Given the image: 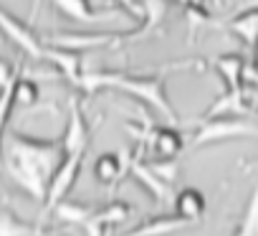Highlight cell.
<instances>
[{"mask_svg":"<svg viewBox=\"0 0 258 236\" xmlns=\"http://www.w3.org/2000/svg\"><path fill=\"white\" fill-rule=\"evenodd\" d=\"M96 211L94 208H89V206H81V203H71V201H61L56 208H53V216L58 218V221H66V223H76V226H86L89 221H91V216H94Z\"/></svg>","mask_w":258,"mask_h":236,"instance_id":"obj_20","label":"cell"},{"mask_svg":"<svg viewBox=\"0 0 258 236\" xmlns=\"http://www.w3.org/2000/svg\"><path fill=\"white\" fill-rule=\"evenodd\" d=\"M150 165L165 183H172L175 175H177V163L175 160H157V163H150Z\"/></svg>","mask_w":258,"mask_h":236,"instance_id":"obj_25","label":"cell"},{"mask_svg":"<svg viewBox=\"0 0 258 236\" xmlns=\"http://www.w3.org/2000/svg\"><path fill=\"white\" fill-rule=\"evenodd\" d=\"M228 31H233L235 36H240L248 46H255L258 43V11L233 16L228 21Z\"/></svg>","mask_w":258,"mask_h":236,"instance_id":"obj_18","label":"cell"},{"mask_svg":"<svg viewBox=\"0 0 258 236\" xmlns=\"http://www.w3.org/2000/svg\"><path fill=\"white\" fill-rule=\"evenodd\" d=\"M129 175H132L135 180H140L150 193H152V198L155 201H167V196H170V183H165L155 170H152V165L150 163H145L140 155H132V158H129Z\"/></svg>","mask_w":258,"mask_h":236,"instance_id":"obj_12","label":"cell"},{"mask_svg":"<svg viewBox=\"0 0 258 236\" xmlns=\"http://www.w3.org/2000/svg\"><path fill=\"white\" fill-rule=\"evenodd\" d=\"M0 236H38V228L18 218V213L3 211L0 213Z\"/></svg>","mask_w":258,"mask_h":236,"instance_id":"obj_22","label":"cell"},{"mask_svg":"<svg viewBox=\"0 0 258 236\" xmlns=\"http://www.w3.org/2000/svg\"><path fill=\"white\" fill-rule=\"evenodd\" d=\"M124 173H129V158H124V155L104 153V155H99L96 163H94V175H96V180L104 183V185H116Z\"/></svg>","mask_w":258,"mask_h":236,"instance_id":"obj_15","label":"cell"},{"mask_svg":"<svg viewBox=\"0 0 258 236\" xmlns=\"http://www.w3.org/2000/svg\"><path fill=\"white\" fill-rule=\"evenodd\" d=\"M46 61L53 64L61 76L66 81H71L76 89H81V79H84V69H81V54L74 51H61V49H51L46 46Z\"/></svg>","mask_w":258,"mask_h":236,"instance_id":"obj_13","label":"cell"},{"mask_svg":"<svg viewBox=\"0 0 258 236\" xmlns=\"http://www.w3.org/2000/svg\"><path fill=\"white\" fill-rule=\"evenodd\" d=\"M63 160V143L38 140L23 132H11L3 143V165L8 175L33 198L46 203L48 185Z\"/></svg>","mask_w":258,"mask_h":236,"instance_id":"obj_1","label":"cell"},{"mask_svg":"<svg viewBox=\"0 0 258 236\" xmlns=\"http://www.w3.org/2000/svg\"><path fill=\"white\" fill-rule=\"evenodd\" d=\"M233 236H258V183H255V188L250 193V201H248V206H245Z\"/></svg>","mask_w":258,"mask_h":236,"instance_id":"obj_21","label":"cell"},{"mask_svg":"<svg viewBox=\"0 0 258 236\" xmlns=\"http://www.w3.org/2000/svg\"><path fill=\"white\" fill-rule=\"evenodd\" d=\"M81 163H84V155H63L51 185H48V196H46V213H53V208L66 198V193L71 191V185L79 180V173H81Z\"/></svg>","mask_w":258,"mask_h":236,"instance_id":"obj_7","label":"cell"},{"mask_svg":"<svg viewBox=\"0 0 258 236\" xmlns=\"http://www.w3.org/2000/svg\"><path fill=\"white\" fill-rule=\"evenodd\" d=\"M119 43L116 33H91V31H61L51 38H46V46L51 49H61V51H74V54H84L91 49H101V46H111Z\"/></svg>","mask_w":258,"mask_h":236,"instance_id":"obj_6","label":"cell"},{"mask_svg":"<svg viewBox=\"0 0 258 236\" xmlns=\"http://www.w3.org/2000/svg\"><path fill=\"white\" fill-rule=\"evenodd\" d=\"M175 213L190 223H198L205 213V196L198 188H182L175 198Z\"/></svg>","mask_w":258,"mask_h":236,"instance_id":"obj_17","label":"cell"},{"mask_svg":"<svg viewBox=\"0 0 258 236\" xmlns=\"http://www.w3.org/2000/svg\"><path fill=\"white\" fill-rule=\"evenodd\" d=\"M119 3H121V6L129 11V16H135L137 21H145V11H142L137 3H135V0H119Z\"/></svg>","mask_w":258,"mask_h":236,"instance_id":"obj_27","label":"cell"},{"mask_svg":"<svg viewBox=\"0 0 258 236\" xmlns=\"http://www.w3.org/2000/svg\"><path fill=\"white\" fill-rule=\"evenodd\" d=\"M255 69H258V43H255Z\"/></svg>","mask_w":258,"mask_h":236,"instance_id":"obj_31","label":"cell"},{"mask_svg":"<svg viewBox=\"0 0 258 236\" xmlns=\"http://www.w3.org/2000/svg\"><path fill=\"white\" fill-rule=\"evenodd\" d=\"M215 69L225 81V89H243L245 79H248V66L243 61V56L238 54H225L215 59Z\"/></svg>","mask_w":258,"mask_h":236,"instance_id":"obj_16","label":"cell"},{"mask_svg":"<svg viewBox=\"0 0 258 236\" xmlns=\"http://www.w3.org/2000/svg\"><path fill=\"white\" fill-rule=\"evenodd\" d=\"M101 89H119L135 99H142L147 107H152L157 114H162L167 125H177V114L165 94V76H124L114 71H94L84 74L81 79V91L96 94Z\"/></svg>","mask_w":258,"mask_h":236,"instance_id":"obj_2","label":"cell"},{"mask_svg":"<svg viewBox=\"0 0 258 236\" xmlns=\"http://www.w3.org/2000/svg\"><path fill=\"white\" fill-rule=\"evenodd\" d=\"M129 216H132V206H129L126 201H111L104 208H99L84 228H86L89 236H109V231L114 226L124 223Z\"/></svg>","mask_w":258,"mask_h":236,"instance_id":"obj_9","label":"cell"},{"mask_svg":"<svg viewBox=\"0 0 258 236\" xmlns=\"http://www.w3.org/2000/svg\"><path fill=\"white\" fill-rule=\"evenodd\" d=\"M253 11H258V0H243V3L235 8V16H240V13H253Z\"/></svg>","mask_w":258,"mask_h":236,"instance_id":"obj_28","label":"cell"},{"mask_svg":"<svg viewBox=\"0 0 258 236\" xmlns=\"http://www.w3.org/2000/svg\"><path fill=\"white\" fill-rule=\"evenodd\" d=\"M16 81L18 79H13L6 89H0V165H3V130H6V125H8V117H11V107L16 104Z\"/></svg>","mask_w":258,"mask_h":236,"instance_id":"obj_23","label":"cell"},{"mask_svg":"<svg viewBox=\"0 0 258 236\" xmlns=\"http://www.w3.org/2000/svg\"><path fill=\"white\" fill-rule=\"evenodd\" d=\"M165 13H167V0H145V21H142V28L126 33V38L147 36L150 31H155L165 21Z\"/></svg>","mask_w":258,"mask_h":236,"instance_id":"obj_19","label":"cell"},{"mask_svg":"<svg viewBox=\"0 0 258 236\" xmlns=\"http://www.w3.org/2000/svg\"><path fill=\"white\" fill-rule=\"evenodd\" d=\"M53 6L74 21L81 23H99V21H111L119 16V8H94L89 0H53Z\"/></svg>","mask_w":258,"mask_h":236,"instance_id":"obj_10","label":"cell"},{"mask_svg":"<svg viewBox=\"0 0 258 236\" xmlns=\"http://www.w3.org/2000/svg\"><path fill=\"white\" fill-rule=\"evenodd\" d=\"M126 130L132 132L142 145H147L150 153L157 155L160 160H175V155L182 150V135L172 125L155 127L150 120H145V130H137L135 125H126Z\"/></svg>","mask_w":258,"mask_h":236,"instance_id":"obj_4","label":"cell"},{"mask_svg":"<svg viewBox=\"0 0 258 236\" xmlns=\"http://www.w3.org/2000/svg\"><path fill=\"white\" fill-rule=\"evenodd\" d=\"M250 112V91L243 89H225V94L220 99H215L210 104V109L203 114V120H215V117H225V114H248Z\"/></svg>","mask_w":258,"mask_h":236,"instance_id":"obj_11","label":"cell"},{"mask_svg":"<svg viewBox=\"0 0 258 236\" xmlns=\"http://www.w3.org/2000/svg\"><path fill=\"white\" fill-rule=\"evenodd\" d=\"M13 79H18V76L13 74V66H11L6 59H0V89H6Z\"/></svg>","mask_w":258,"mask_h":236,"instance_id":"obj_26","label":"cell"},{"mask_svg":"<svg viewBox=\"0 0 258 236\" xmlns=\"http://www.w3.org/2000/svg\"><path fill=\"white\" fill-rule=\"evenodd\" d=\"M0 31H3L23 54L46 61V43L36 36V31H33L28 23L18 21V18H16L13 13H8L3 6H0Z\"/></svg>","mask_w":258,"mask_h":236,"instance_id":"obj_5","label":"cell"},{"mask_svg":"<svg viewBox=\"0 0 258 236\" xmlns=\"http://www.w3.org/2000/svg\"><path fill=\"white\" fill-rule=\"evenodd\" d=\"M38 102V84L28 76H21L16 81V104L21 107H31Z\"/></svg>","mask_w":258,"mask_h":236,"instance_id":"obj_24","label":"cell"},{"mask_svg":"<svg viewBox=\"0 0 258 236\" xmlns=\"http://www.w3.org/2000/svg\"><path fill=\"white\" fill-rule=\"evenodd\" d=\"M172 3H175V6H180V8H185V11H187V8H192V6H198V0H172Z\"/></svg>","mask_w":258,"mask_h":236,"instance_id":"obj_29","label":"cell"},{"mask_svg":"<svg viewBox=\"0 0 258 236\" xmlns=\"http://www.w3.org/2000/svg\"><path fill=\"white\" fill-rule=\"evenodd\" d=\"M63 143V155H86L89 148V125L84 120V112L76 97L69 99V125L61 137Z\"/></svg>","mask_w":258,"mask_h":236,"instance_id":"obj_8","label":"cell"},{"mask_svg":"<svg viewBox=\"0 0 258 236\" xmlns=\"http://www.w3.org/2000/svg\"><path fill=\"white\" fill-rule=\"evenodd\" d=\"M185 226H192V223L185 221L177 213L175 216H152L142 226H135L132 231H126L121 236H170V233H175V231H180Z\"/></svg>","mask_w":258,"mask_h":236,"instance_id":"obj_14","label":"cell"},{"mask_svg":"<svg viewBox=\"0 0 258 236\" xmlns=\"http://www.w3.org/2000/svg\"><path fill=\"white\" fill-rule=\"evenodd\" d=\"M258 127L245 120V117H215V120H203L195 130L192 145H210V143H223V140H235V137H255Z\"/></svg>","mask_w":258,"mask_h":236,"instance_id":"obj_3","label":"cell"},{"mask_svg":"<svg viewBox=\"0 0 258 236\" xmlns=\"http://www.w3.org/2000/svg\"><path fill=\"white\" fill-rule=\"evenodd\" d=\"M223 3H225V0H213V6H215V8H220Z\"/></svg>","mask_w":258,"mask_h":236,"instance_id":"obj_30","label":"cell"}]
</instances>
